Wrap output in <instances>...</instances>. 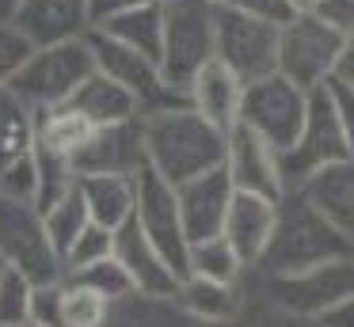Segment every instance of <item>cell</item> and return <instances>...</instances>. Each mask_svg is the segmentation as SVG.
<instances>
[{
    "label": "cell",
    "instance_id": "cell-17",
    "mask_svg": "<svg viewBox=\"0 0 354 327\" xmlns=\"http://www.w3.org/2000/svg\"><path fill=\"white\" fill-rule=\"evenodd\" d=\"M115 263L126 270V278L138 293H176L179 281H183L171 270L168 259L153 247V240L133 225V217L115 232Z\"/></svg>",
    "mask_w": 354,
    "mask_h": 327
},
{
    "label": "cell",
    "instance_id": "cell-16",
    "mask_svg": "<svg viewBox=\"0 0 354 327\" xmlns=\"http://www.w3.org/2000/svg\"><path fill=\"white\" fill-rule=\"evenodd\" d=\"M176 202H179V217H183L187 243L221 236L225 213H229V202H232V183L225 175V167H214L206 175H194V179L179 183Z\"/></svg>",
    "mask_w": 354,
    "mask_h": 327
},
{
    "label": "cell",
    "instance_id": "cell-24",
    "mask_svg": "<svg viewBox=\"0 0 354 327\" xmlns=\"http://www.w3.org/2000/svg\"><path fill=\"white\" fill-rule=\"evenodd\" d=\"M77 190L88 205L92 225H103L111 232L133 217V179L130 175H77Z\"/></svg>",
    "mask_w": 354,
    "mask_h": 327
},
{
    "label": "cell",
    "instance_id": "cell-49",
    "mask_svg": "<svg viewBox=\"0 0 354 327\" xmlns=\"http://www.w3.org/2000/svg\"><path fill=\"white\" fill-rule=\"evenodd\" d=\"M0 270H4V263H0Z\"/></svg>",
    "mask_w": 354,
    "mask_h": 327
},
{
    "label": "cell",
    "instance_id": "cell-31",
    "mask_svg": "<svg viewBox=\"0 0 354 327\" xmlns=\"http://www.w3.org/2000/svg\"><path fill=\"white\" fill-rule=\"evenodd\" d=\"M31 160H35V175H39V198H35L39 209H46L65 190L77 187V171H73V164L65 156H54L46 149H31Z\"/></svg>",
    "mask_w": 354,
    "mask_h": 327
},
{
    "label": "cell",
    "instance_id": "cell-8",
    "mask_svg": "<svg viewBox=\"0 0 354 327\" xmlns=\"http://www.w3.org/2000/svg\"><path fill=\"white\" fill-rule=\"evenodd\" d=\"M308 111V91L290 84L286 76L270 73L255 84H244V99H240V126L259 133L270 149L282 156L293 141H297L301 126H305Z\"/></svg>",
    "mask_w": 354,
    "mask_h": 327
},
{
    "label": "cell",
    "instance_id": "cell-26",
    "mask_svg": "<svg viewBox=\"0 0 354 327\" xmlns=\"http://www.w3.org/2000/svg\"><path fill=\"white\" fill-rule=\"evenodd\" d=\"M95 133V126L88 118H80L69 103L50 106V111H35V149H46L54 156H65L73 164L84 141Z\"/></svg>",
    "mask_w": 354,
    "mask_h": 327
},
{
    "label": "cell",
    "instance_id": "cell-35",
    "mask_svg": "<svg viewBox=\"0 0 354 327\" xmlns=\"http://www.w3.org/2000/svg\"><path fill=\"white\" fill-rule=\"evenodd\" d=\"M0 198H16V202H31L39 198V175H35V160L24 156L0 171Z\"/></svg>",
    "mask_w": 354,
    "mask_h": 327
},
{
    "label": "cell",
    "instance_id": "cell-15",
    "mask_svg": "<svg viewBox=\"0 0 354 327\" xmlns=\"http://www.w3.org/2000/svg\"><path fill=\"white\" fill-rule=\"evenodd\" d=\"M8 23L31 42V50L57 42H80V38L92 35L88 0H24Z\"/></svg>",
    "mask_w": 354,
    "mask_h": 327
},
{
    "label": "cell",
    "instance_id": "cell-27",
    "mask_svg": "<svg viewBox=\"0 0 354 327\" xmlns=\"http://www.w3.org/2000/svg\"><path fill=\"white\" fill-rule=\"evenodd\" d=\"M35 149V111L12 88H0V171Z\"/></svg>",
    "mask_w": 354,
    "mask_h": 327
},
{
    "label": "cell",
    "instance_id": "cell-28",
    "mask_svg": "<svg viewBox=\"0 0 354 327\" xmlns=\"http://www.w3.org/2000/svg\"><path fill=\"white\" fill-rule=\"evenodd\" d=\"M187 274L194 278H209V281H229V286H240L248 274V266L240 263V255L229 247L225 236H209V240H194L191 251H187ZM183 274V278H187Z\"/></svg>",
    "mask_w": 354,
    "mask_h": 327
},
{
    "label": "cell",
    "instance_id": "cell-32",
    "mask_svg": "<svg viewBox=\"0 0 354 327\" xmlns=\"http://www.w3.org/2000/svg\"><path fill=\"white\" fill-rule=\"evenodd\" d=\"M115 255V232L103 225H88L77 240L65 247L62 255V270L65 274H77V270H88V266L103 263V259Z\"/></svg>",
    "mask_w": 354,
    "mask_h": 327
},
{
    "label": "cell",
    "instance_id": "cell-45",
    "mask_svg": "<svg viewBox=\"0 0 354 327\" xmlns=\"http://www.w3.org/2000/svg\"><path fill=\"white\" fill-rule=\"evenodd\" d=\"M316 4H320V0H286L290 15H308V12H316Z\"/></svg>",
    "mask_w": 354,
    "mask_h": 327
},
{
    "label": "cell",
    "instance_id": "cell-29",
    "mask_svg": "<svg viewBox=\"0 0 354 327\" xmlns=\"http://www.w3.org/2000/svg\"><path fill=\"white\" fill-rule=\"evenodd\" d=\"M111 304L115 301L88 281L62 278V327H107Z\"/></svg>",
    "mask_w": 354,
    "mask_h": 327
},
{
    "label": "cell",
    "instance_id": "cell-34",
    "mask_svg": "<svg viewBox=\"0 0 354 327\" xmlns=\"http://www.w3.org/2000/svg\"><path fill=\"white\" fill-rule=\"evenodd\" d=\"M65 278H77V281H88L92 289H100V293H107L111 301H118V297L130 293V278H126V270L115 263V255L103 259V263L88 266V270H77V274H65Z\"/></svg>",
    "mask_w": 354,
    "mask_h": 327
},
{
    "label": "cell",
    "instance_id": "cell-10",
    "mask_svg": "<svg viewBox=\"0 0 354 327\" xmlns=\"http://www.w3.org/2000/svg\"><path fill=\"white\" fill-rule=\"evenodd\" d=\"M88 50H92V57H95V68H100L103 76H111L115 84H122V88L133 95L141 118L187 103V99L179 95L168 80H164L160 65H156L153 57H145V53L126 50V46H118L115 38L100 35V30L88 35Z\"/></svg>",
    "mask_w": 354,
    "mask_h": 327
},
{
    "label": "cell",
    "instance_id": "cell-46",
    "mask_svg": "<svg viewBox=\"0 0 354 327\" xmlns=\"http://www.w3.org/2000/svg\"><path fill=\"white\" fill-rule=\"evenodd\" d=\"M19 4H24V0H0V23H8L12 15H16Z\"/></svg>",
    "mask_w": 354,
    "mask_h": 327
},
{
    "label": "cell",
    "instance_id": "cell-40",
    "mask_svg": "<svg viewBox=\"0 0 354 327\" xmlns=\"http://www.w3.org/2000/svg\"><path fill=\"white\" fill-rule=\"evenodd\" d=\"M217 8H229V12H244V15H255V19H267V23H278L282 27L286 19H293L286 0H214Z\"/></svg>",
    "mask_w": 354,
    "mask_h": 327
},
{
    "label": "cell",
    "instance_id": "cell-1",
    "mask_svg": "<svg viewBox=\"0 0 354 327\" xmlns=\"http://www.w3.org/2000/svg\"><path fill=\"white\" fill-rule=\"evenodd\" d=\"M351 255L354 247L328 225V217L301 190H286L278 198L274 232H270L259 263L252 266V274L282 278V274H301L320 263H335V259H351Z\"/></svg>",
    "mask_w": 354,
    "mask_h": 327
},
{
    "label": "cell",
    "instance_id": "cell-43",
    "mask_svg": "<svg viewBox=\"0 0 354 327\" xmlns=\"http://www.w3.org/2000/svg\"><path fill=\"white\" fill-rule=\"evenodd\" d=\"M316 324H324V327H354V293L346 297V301H339L335 308H331L324 319H316Z\"/></svg>",
    "mask_w": 354,
    "mask_h": 327
},
{
    "label": "cell",
    "instance_id": "cell-41",
    "mask_svg": "<svg viewBox=\"0 0 354 327\" xmlns=\"http://www.w3.org/2000/svg\"><path fill=\"white\" fill-rule=\"evenodd\" d=\"M316 15H320L328 27H335L339 35L354 30V0H320V4H316Z\"/></svg>",
    "mask_w": 354,
    "mask_h": 327
},
{
    "label": "cell",
    "instance_id": "cell-22",
    "mask_svg": "<svg viewBox=\"0 0 354 327\" xmlns=\"http://www.w3.org/2000/svg\"><path fill=\"white\" fill-rule=\"evenodd\" d=\"M107 327H202L191 312L179 304L176 293H138L130 289L111 304Z\"/></svg>",
    "mask_w": 354,
    "mask_h": 327
},
{
    "label": "cell",
    "instance_id": "cell-21",
    "mask_svg": "<svg viewBox=\"0 0 354 327\" xmlns=\"http://www.w3.org/2000/svg\"><path fill=\"white\" fill-rule=\"evenodd\" d=\"M176 297L202 327L236 324L240 312H244V301H248L244 281H240V286H229V281H209V278H194V274H187V278L179 281Z\"/></svg>",
    "mask_w": 354,
    "mask_h": 327
},
{
    "label": "cell",
    "instance_id": "cell-3",
    "mask_svg": "<svg viewBox=\"0 0 354 327\" xmlns=\"http://www.w3.org/2000/svg\"><path fill=\"white\" fill-rule=\"evenodd\" d=\"M244 286L290 319H301V324L324 319L339 301H346L354 293V255L320 263L301 274H282V278H259V274L248 270Z\"/></svg>",
    "mask_w": 354,
    "mask_h": 327
},
{
    "label": "cell",
    "instance_id": "cell-30",
    "mask_svg": "<svg viewBox=\"0 0 354 327\" xmlns=\"http://www.w3.org/2000/svg\"><path fill=\"white\" fill-rule=\"evenodd\" d=\"M39 213H42V225H46V236H50V243L57 247V255H65V247H69V243L92 225L88 205H84V198H80L77 187L65 190L57 202H50L46 209H39Z\"/></svg>",
    "mask_w": 354,
    "mask_h": 327
},
{
    "label": "cell",
    "instance_id": "cell-18",
    "mask_svg": "<svg viewBox=\"0 0 354 327\" xmlns=\"http://www.w3.org/2000/svg\"><path fill=\"white\" fill-rule=\"evenodd\" d=\"M274 213H278V202L232 190V202H229V213H225L221 236L229 240V247L240 255V263H244L248 270L259 263L263 247H267L270 232H274Z\"/></svg>",
    "mask_w": 354,
    "mask_h": 327
},
{
    "label": "cell",
    "instance_id": "cell-19",
    "mask_svg": "<svg viewBox=\"0 0 354 327\" xmlns=\"http://www.w3.org/2000/svg\"><path fill=\"white\" fill-rule=\"evenodd\" d=\"M183 95H187V106H191V111H198L206 122H214L217 129L229 133L240 118L244 84L236 80V73H229V68L214 57L209 65H202L198 73H194V80L187 84Z\"/></svg>",
    "mask_w": 354,
    "mask_h": 327
},
{
    "label": "cell",
    "instance_id": "cell-42",
    "mask_svg": "<svg viewBox=\"0 0 354 327\" xmlns=\"http://www.w3.org/2000/svg\"><path fill=\"white\" fill-rule=\"evenodd\" d=\"M145 4H164V0H88V12H92V27L115 19L122 12H133V8H145Z\"/></svg>",
    "mask_w": 354,
    "mask_h": 327
},
{
    "label": "cell",
    "instance_id": "cell-4",
    "mask_svg": "<svg viewBox=\"0 0 354 327\" xmlns=\"http://www.w3.org/2000/svg\"><path fill=\"white\" fill-rule=\"evenodd\" d=\"M217 8L214 0H164V42L160 73L183 95L202 65L214 61ZM187 99V95H183Z\"/></svg>",
    "mask_w": 354,
    "mask_h": 327
},
{
    "label": "cell",
    "instance_id": "cell-48",
    "mask_svg": "<svg viewBox=\"0 0 354 327\" xmlns=\"http://www.w3.org/2000/svg\"><path fill=\"white\" fill-rule=\"evenodd\" d=\"M24 327H35V324H24Z\"/></svg>",
    "mask_w": 354,
    "mask_h": 327
},
{
    "label": "cell",
    "instance_id": "cell-7",
    "mask_svg": "<svg viewBox=\"0 0 354 327\" xmlns=\"http://www.w3.org/2000/svg\"><path fill=\"white\" fill-rule=\"evenodd\" d=\"M0 263L8 270H19L24 278H31L35 286L65 278L62 255L50 243L39 205L0 198Z\"/></svg>",
    "mask_w": 354,
    "mask_h": 327
},
{
    "label": "cell",
    "instance_id": "cell-37",
    "mask_svg": "<svg viewBox=\"0 0 354 327\" xmlns=\"http://www.w3.org/2000/svg\"><path fill=\"white\" fill-rule=\"evenodd\" d=\"M324 91H328L331 106H335L339 129H343L346 149H351V156H354V80H343V76H331V80L324 84Z\"/></svg>",
    "mask_w": 354,
    "mask_h": 327
},
{
    "label": "cell",
    "instance_id": "cell-11",
    "mask_svg": "<svg viewBox=\"0 0 354 327\" xmlns=\"http://www.w3.org/2000/svg\"><path fill=\"white\" fill-rule=\"evenodd\" d=\"M214 57L221 61L229 73H236L240 84H255V80H263V76L278 73V23L217 8Z\"/></svg>",
    "mask_w": 354,
    "mask_h": 327
},
{
    "label": "cell",
    "instance_id": "cell-38",
    "mask_svg": "<svg viewBox=\"0 0 354 327\" xmlns=\"http://www.w3.org/2000/svg\"><path fill=\"white\" fill-rule=\"evenodd\" d=\"M31 324H35V327H62V281L35 286V297H31Z\"/></svg>",
    "mask_w": 354,
    "mask_h": 327
},
{
    "label": "cell",
    "instance_id": "cell-14",
    "mask_svg": "<svg viewBox=\"0 0 354 327\" xmlns=\"http://www.w3.org/2000/svg\"><path fill=\"white\" fill-rule=\"evenodd\" d=\"M145 122H115V126H100L84 141V149L73 156V171L77 175H138L145 167Z\"/></svg>",
    "mask_w": 354,
    "mask_h": 327
},
{
    "label": "cell",
    "instance_id": "cell-9",
    "mask_svg": "<svg viewBox=\"0 0 354 327\" xmlns=\"http://www.w3.org/2000/svg\"><path fill=\"white\" fill-rule=\"evenodd\" d=\"M282 179L286 190L301 187L308 175L324 171V167L339 164V160H354L351 149H346V137L339 129L335 106H331L328 91L313 88L308 91V111H305V126H301L297 141L282 152Z\"/></svg>",
    "mask_w": 354,
    "mask_h": 327
},
{
    "label": "cell",
    "instance_id": "cell-36",
    "mask_svg": "<svg viewBox=\"0 0 354 327\" xmlns=\"http://www.w3.org/2000/svg\"><path fill=\"white\" fill-rule=\"evenodd\" d=\"M27 57H31V42L12 23H0V88H8Z\"/></svg>",
    "mask_w": 354,
    "mask_h": 327
},
{
    "label": "cell",
    "instance_id": "cell-33",
    "mask_svg": "<svg viewBox=\"0 0 354 327\" xmlns=\"http://www.w3.org/2000/svg\"><path fill=\"white\" fill-rule=\"evenodd\" d=\"M31 297H35V281L4 266L0 270V327L31 324Z\"/></svg>",
    "mask_w": 354,
    "mask_h": 327
},
{
    "label": "cell",
    "instance_id": "cell-12",
    "mask_svg": "<svg viewBox=\"0 0 354 327\" xmlns=\"http://www.w3.org/2000/svg\"><path fill=\"white\" fill-rule=\"evenodd\" d=\"M133 225L153 240V247L171 263V270L183 278L187 274V232H183V217H179V202H176V187L164 183L153 167H141L133 175Z\"/></svg>",
    "mask_w": 354,
    "mask_h": 327
},
{
    "label": "cell",
    "instance_id": "cell-39",
    "mask_svg": "<svg viewBox=\"0 0 354 327\" xmlns=\"http://www.w3.org/2000/svg\"><path fill=\"white\" fill-rule=\"evenodd\" d=\"M244 293H248L244 312H240V319H236V324H229V327H293V324H297V319L282 316L278 308H270V304L263 301V297H255L248 286H244Z\"/></svg>",
    "mask_w": 354,
    "mask_h": 327
},
{
    "label": "cell",
    "instance_id": "cell-23",
    "mask_svg": "<svg viewBox=\"0 0 354 327\" xmlns=\"http://www.w3.org/2000/svg\"><path fill=\"white\" fill-rule=\"evenodd\" d=\"M69 106L80 114V118H88L95 129L100 126H115V122H130V118H141L138 103H133V95L122 88V84H115L111 76H103L100 68H95L92 76H88L84 84H80L77 91H73Z\"/></svg>",
    "mask_w": 354,
    "mask_h": 327
},
{
    "label": "cell",
    "instance_id": "cell-2",
    "mask_svg": "<svg viewBox=\"0 0 354 327\" xmlns=\"http://www.w3.org/2000/svg\"><path fill=\"white\" fill-rule=\"evenodd\" d=\"M145 122V160L164 183H179L206 175L225 164V144L229 133L206 122L191 106H171V111L149 114Z\"/></svg>",
    "mask_w": 354,
    "mask_h": 327
},
{
    "label": "cell",
    "instance_id": "cell-20",
    "mask_svg": "<svg viewBox=\"0 0 354 327\" xmlns=\"http://www.w3.org/2000/svg\"><path fill=\"white\" fill-rule=\"evenodd\" d=\"M293 190H301L328 217V225L354 247V160H339V164L308 175Z\"/></svg>",
    "mask_w": 354,
    "mask_h": 327
},
{
    "label": "cell",
    "instance_id": "cell-13",
    "mask_svg": "<svg viewBox=\"0 0 354 327\" xmlns=\"http://www.w3.org/2000/svg\"><path fill=\"white\" fill-rule=\"evenodd\" d=\"M225 175H229L232 190L240 194H255L278 202L286 194V179H282V160L278 152L263 141L259 133H252L248 126H232L229 129V144H225Z\"/></svg>",
    "mask_w": 354,
    "mask_h": 327
},
{
    "label": "cell",
    "instance_id": "cell-47",
    "mask_svg": "<svg viewBox=\"0 0 354 327\" xmlns=\"http://www.w3.org/2000/svg\"><path fill=\"white\" fill-rule=\"evenodd\" d=\"M293 327H324V324H316V319H308V324H301V319H297Z\"/></svg>",
    "mask_w": 354,
    "mask_h": 327
},
{
    "label": "cell",
    "instance_id": "cell-25",
    "mask_svg": "<svg viewBox=\"0 0 354 327\" xmlns=\"http://www.w3.org/2000/svg\"><path fill=\"white\" fill-rule=\"evenodd\" d=\"M100 35L115 38L118 46L133 53H145L160 65V42H164V4H145V8H133V12H122L115 19L100 23Z\"/></svg>",
    "mask_w": 354,
    "mask_h": 327
},
{
    "label": "cell",
    "instance_id": "cell-6",
    "mask_svg": "<svg viewBox=\"0 0 354 327\" xmlns=\"http://www.w3.org/2000/svg\"><path fill=\"white\" fill-rule=\"evenodd\" d=\"M339 53H343V35L328 27L316 12L293 15L278 27V76L305 91L324 88L335 76Z\"/></svg>",
    "mask_w": 354,
    "mask_h": 327
},
{
    "label": "cell",
    "instance_id": "cell-5",
    "mask_svg": "<svg viewBox=\"0 0 354 327\" xmlns=\"http://www.w3.org/2000/svg\"><path fill=\"white\" fill-rule=\"evenodd\" d=\"M95 73V57L88 50V38L80 42H57L31 50V57L24 61L8 88L24 99L31 111H50L73 99V91Z\"/></svg>",
    "mask_w": 354,
    "mask_h": 327
},
{
    "label": "cell",
    "instance_id": "cell-44",
    "mask_svg": "<svg viewBox=\"0 0 354 327\" xmlns=\"http://www.w3.org/2000/svg\"><path fill=\"white\" fill-rule=\"evenodd\" d=\"M335 76H343V80H354V30H346V35H343V53H339Z\"/></svg>",
    "mask_w": 354,
    "mask_h": 327
}]
</instances>
